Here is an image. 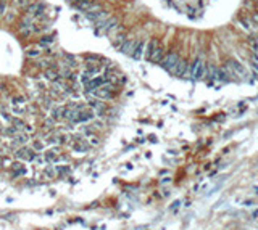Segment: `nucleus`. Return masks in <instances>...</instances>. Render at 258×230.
Instances as JSON below:
<instances>
[{
	"instance_id": "1",
	"label": "nucleus",
	"mask_w": 258,
	"mask_h": 230,
	"mask_svg": "<svg viewBox=\"0 0 258 230\" xmlns=\"http://www.w3.org/2000/svg\"><path fill=\"white\" fill-rule=\"evenodd\" d=\"M205 72H206V60L203 55H200L194 60V63L189 66V76L190 79L194 81H200L205 77Z\"/></svg>"
},
{
	"instance_id": "2",
	"label": "nucleus",
	"mask_w": 258,
	"mask_h": 230,
	"mask_svg": "<svg viewBox=\"0 0 258 230\" xmlns=\"http://www.w3.org/2000/svg\"><path fill=\"white\" fill-rule=\"evenodd\" d=\"M177 61H179V55L176 52H170L168 55L163 57V60L160 61V64L163 66L168 72H173V69H174L176 64H177Z\"/></svg>"
},
{
	"instance_id": "3",
	"label": "nucleus",
	"mask_w": 258,
	"mask_h": 230,
	"mask_svg": "<svg viewBox=\"0 0 258 230\" xmlns=\"http://www.w3.org/2000/svg\"><path fill=\"white\" fill-rule=\"evenodd\" d=\"M226 66H229V68L232 69V72L235 76H239V79H249V71L245 69V66L242 63H239V61H235V60H229Z\"/></svg>"
},
{
	"instance_id": "4",
	"label": "nucleus",
	"mask_w": 258,
	"mask_h": 230,
	"mask_svg": "<svg viewBox=\"0 0 258 230\" xmlns=\"http://www.w3.org/2000/svg\"><path fill=\"white\" fill-rule=\"evenodd\" d=\"M171 74H174V76H177V77L189 76V64H187V61H186V60H181V58H179L177 64H176V68L173 69V72H171Z\"/></svg>"
},
{
	"instance_id": "5",
	"label": "nucleus",
	"mask_w": 258,
	"mask_h": 230,
	"mask_svg": "<svg viewBox=\"0 0 258 230\" xmlns=\"http://www.w3.org/2000/svg\"><path fill=\"white\" fill-rule=\"evenodd\" d=\"M16 156H18L20 159H24V161H34L37 155H36V151L32 150V148L23 147V148H18V150H16Z\"/></svg>"
},
{
	"instance_id": "6",
	"label": "nucleus",
	"mask_w": 258,
	"mask_h": 230,
	"mask_svg": "<svg viewBox=\"0 0 258 230\" xmlns=\"http://www.w3.org/2000/svg\"><path fill=\"white\" fill-rule=\"evenodd\" d=\"M74 142H73V150L77 151V153H86L89 150V145L86 142V138H81V137H74L73 138Z\"/></svg>"
},
{
	"instance_id": "7",
	"label": "nucleus",
	"mask_w": 258,
	"mask_h": 230,
	"mask_svg": "<svg viewBox=\"0 0 258 230\" xmlns=\"http://www.w3.org/2000/svg\"><path fill=\"white\" fill-rule=\"evenodd\" d=\"M144 50H145V42H144V40H137L136 45H134V50H132V55H131V57H132L134 60H141Z\"/></svg>"
},
{
	"instance_id": "8",
	"label": "nucleus",
	"mask_w": 258,
	"mask_h": 230,
	"mask_svg": "<svg viewBox=\"0 0 258 230\" xmlns=\"http://www.w3.org/2000/svg\"><path fill=\"white\" fill-rule=\"evenodd\" d=\"M158 40L156 39H152L149 44H147V47H145V58H147L149 61H150V58H152V55H153V52H155V48L158 47Z\"/></svg>"
},
{
	"instance_id": "9",
	"label": "nucleus",
	"mask_w": 258,
	"mask_h": 230,
	"mask_svg": "<svg viewBox=\"0 0 258 230\" xmlns=\"http://www.w3.org/2000/svg\"><path fill=\"white\" fill-rule=\"evenodd\" d=\"M44 159H45L47 162H50V164H53V162L60 161V155L55 150H47L45 153H44Z\"/></svg>"
},
{
	"instance_id": "10",
	"label": "nucleus",
	"mask_w": 258,
	"mask_h": 230,
	"mask_svg": "<svg viewBox=\"0 0 258 230\" xmlns=\"http://www.w3.org/2000/svg\"><path fill=\"white\" fill-rule=\"evenodd\" d=\"M205 76H206V81H208V82L211 84L213 81H216V76H218V68H216V66H213V64L206 66V72H205Z\"/></svg>"
},
{
	"instance_id": "11",
	"label": "nucleus",
	"mask_w": 258,
	"mask_h": 230,
	"mask_svg": "<svg viewBox=\"0 0 258 230\" xmlns=\"http://www.w3.org/2000/svg\"><path fill=\"white\" fill-rule=\"evenodd\" d=\"M134 45H136V42H134V40H126V42H123L120 45V50L123 53H126V55H132Z\"/></svg>"
},
{
	"instance_id": "12",
	"label": "nucleus",
	"mask_w": 258,
	"mask_h": 230,
	"mask_svg": "<svg viewBox=\"0 0 258 230\" xmlns=\"http://www.w3.org/2000/svg\"><path fill=\"white\" fill-rule=\"evenodd\" d=\"M163 53H165V48L158 44V47L155 48V52L152 55V58H150V61H153V63H160V61L163 60Z\"/></svg>"
},
{
	"instance_id": "13",
	"label": "nucleus",
	"mask_w": 258,
	"mask_h": 230,
	"mask_svg": "<svg viewBox=\"0 0 258 230\" xmlns=\"http://www.w3.org/2000/svg\"><path fill=\"white\" fill-rule=\"evenodd\" d=\"M12 171H13V176H23V174L26 172V167L21 164V162H13Z\"/></svg>"
},
{
	"instance_id": "14",
	"label": "nucleus",
	"mask_w": 258,
	"mask_h": 230,
	"mask_svg": "<svg viewBox=\"0 0 258 230\" xmlns=\"http://www.w3.org/2000/svg\"><path fill=\"white\" fill-rule=\"evenodd\" d=\"M65 110H66V106H57V108L52 111V117L53 119H61V117H65Z\"/></svg>"
},
{
	"instance_id": "15",
	"label": "nucleus",
	"mask_w": 258,
	"mask_h": 230,
	"mask_svg": "<svg viewBox=\"0 0 258 230\" xmlns=\"http://www.w3.org/2000/svg\"><path fill=\"white\" fill-rule=\"evenodd\" d=\"M58 72L57 71H53V69H47L45 71V79H48V81H52V82H55V81H57L58 79Z\"/></svg>"
},
{
	"instance_id": "16",
	"label": "nucleus",
	"mask_w": 258,
	"mask_h": 230,
	"mask_svg": "<svg viewBox=\"0 0 258 230\" xmlns=\"http://www.w3.org/2000/svg\"><path fill=\"white\" fill-rule=\"evenodd\" d=\"M26 140H27L26 134H16V135H15V142H16V143H24Z\"/></svg>"
},
{
	"instance_id": "17",
	"label": "nucleus",
	"mask_w": 258,
	"mask_h": 230,
	"mask_svg": "<svg viewBox=\"0 0 258 230\" xmlns=\"http://www.w3.org/2000/svg\"><path fill=\"white\" fill-rule=\"evenodd\" d=\"M55 171H57L58 174H68V172H70V167H68V166H57V167H55Z\"/></svg>"
},
{
	"instance_id": "18",
	"label": "nucleus",
	"mask_w": 258,
	"mask_h": 230,
	"mask_svg": "<svg viewBox=\"0 0 258 230\" xmlns=\"http://www.w3.org/2000/svg\"><path fill=\"white\" fill-rule=\"evenodd\" d=\"M42 148H44V145L41 142H34V143H32V150H34V151L36 150H42Z\"/></svg>"
},
{
	"instance_id": "19",
	"label": "nucleus",
	"mask_w": 258,
	"mask_h": 230,
	"mask_svg": "<svg viewBox=\"0 0 258 230\" xmlns=\"http://www.w3.org/2000/svg\"><path fill=\"white\" fill-rule=\"evenodd\" d=\"M252 72H253V76L258 79V66H256L255 63H252Z\"/></svg>"
},
{
	"instance_id": "20",
	"label": "nucleus",
	"mask_w": 258,
	"mask_h": 230,
	"mask_svg": "<svg viewBox=\"0 0 258 230\" xmlns=\"http://www.w3.org/2000/svg\"><path fill=\"white\" fill-rule=\"evenodd\" d=\"M37 55H39L37 50H29V57H37Z\"/></svg>"
},
{
	"instance_id": "21",
	"label": "nucleus",
	"mask_w": 258,
	"mask_h": 230,
	"mask_svg": "<svg viewBox=\"0 0 258 230\" xmlns=\"http://www.w3.org/2000/svg\"><path fill=\"white\" fill-rule=\"evenodd\" d=\"M252 19H253V23H255V24H258V13H255L253 16H252Z\"/></svg>"
},
{
	"instance_id": "22",
	"label": "nucleus",
	"mask_w": 258,
	"mask_h": 230,
	"mask_svg": "<svg viewBox=\"0 0 258 230\" xmlns=\"http://www.w3.org/2000/svg\"><path fill=\"white\" fill-rule=\"evenodd\" d=\"M0 164H2V161H0ZM0 167H2V166H0Z\"/></svg>"
},
{
	"instance_id": "23",
	"label": "nucleus",
	"mask_w": 258,
	"mask_h": 230,
	"mask_svg": "<svg viewBox=\"0 0 258 230\" xmlns=\"http://www.w3.org/2000/svg\"><path fill=\"white\" fill-rule=\"evenodd\" d=\"M256 3H258V0H256Z\"/></svg>"
}]
</instances>
